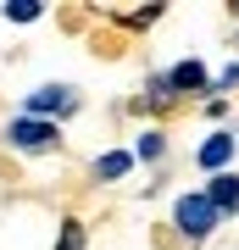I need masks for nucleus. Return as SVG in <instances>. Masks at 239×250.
I'll use <instances>...</instances> for the list:
<instances>
[{"label":"nucleus","mask_w":239,"mask_h":250,"mask_svg":"<svg viewBox=\"0 0 239 250\" xmlns=\"http://www.w3.org/2000/svg\"><path fill=\"white\" fill-rule=\"evenodd\" d=\"M6 17H11V22H34L39 6H6Z\"/></svg>","instance_id":"nucleus-10"},{"label":"nucleus","mask_w":239,"mask_h":250,"mask_svg":"<svg viewBox=\"0 0 239 250\" xmlns=\"http://www.w3.org/2000/svg\"><path fill=\"white\" fill-rule=\"evenodd\" d=\"M72 106V89H34L28 95V117H44L50 123V111H67Z\"/></svg>","instance_id":"nucleus-6"},{"label":"nucleus","mask_w":239,"mask_h":250,"mask_svg":"<svg viewBox=\"0 0 239 250\" xmlns=\"http://www.w3.org/2000/svg\"><path fill=\"white\" fill-rule=\"evenodd\" d=\"M173 217H178V233H189V239H206V233L217 228V206L206 195H184L173 206Z\"/></svg>","instance_id":"nucleus-2"},{"label":"nucleus","mask_w":239,"mask_h":250,"mask_svg":"<svg viewBox=\"0 0 239 250\" xmlns=\"http://www.w3.org/2000/svg\"><path fill=\"white\" fill-rule=\"evenodd\" d=\"M62 139L56 134V123H44V117H11V128H6V145H17V150H50V145Z\"/></svg>","instance_id":"nucleus-1"},{"label":"nucleus","mask_w":239,"mask_h":250,"mask_svg":"<svg viewBox=\"0 0 239 250\" xmlns=\"http://www.w3.org/2000/svg\"><path fill=\"white\" fill-rule=\"evenodd\" d=\"M161 145H167L161 134H145V139H139V150H133V156H161Z\"/></svg>","instance_id":"nucleus-9"},{"label":"nucleus","mask_w":239,"mask_h":250,"mask_svg":"<svg viewBox=\"0 0 239 250\" xmlns=\"http://www.w3.org/2000/svg\"><path fill=\"white\" fill-rule=\"evenodd\" d=\"M167 89H173V95H195V89H206V67H200V62H178V67L167 72Z\"/></svg>","instance_id":"nucleus-4"},{"label":"nucleus","mask_w":239,"mask_h":250,"mask_svg":"<svg viewBox=\"0 0 239 250\" xmlns=\"http://www.w3.org/2000/svg\"><path fill=\"white\" fill-rule=\"evenodd\" d=\"M228 156H234V134H212V139L200 145V167L212 172V178H217L222 167H228Z\"/></svg>","instance_id":"nucleus-5"},{"label":"nucleus","mask_w":239,"mask_h":250,"mask_svg":"<svg viewBox=\"0 0 239 250\" xmlns=\"http://www.w3.org/2000/svg\"><path fill=\"white\" fill-rule=\"evenodd\" d=\"M56 250H84V223H62V239H56Z\"/></svg>","instance_id":"nucleus-8"},{"label":"nucleus","mask_w":239,"mask_h":250,"mask_svg":"<svg viewBox=\"0 0 239 250\" xmlns=\"http://www.w3.org/2000/svg\"><path fill=\"white\" fill-rule=\"evenodd\" d=\"M200 195L217 206V217H234V211H239V178H234V172H217V178L200 189Z\"/></svg>","instance_id":"nucleus-3"},{"label":"nucleus","mask_w":239,"mask_h":250,"mask_svg":"<svg viewBox=\"0 0 239 250\" xmlns=\"http://www.w3.org/2000/svg\"><path fill=\"white\" fill-rule=\"evenodd\" d=\"M123 172H133V150H106V156H100L95 161V178H123Z\"/></svg>","instance_id":"nucleus-7"}]
</instances>
